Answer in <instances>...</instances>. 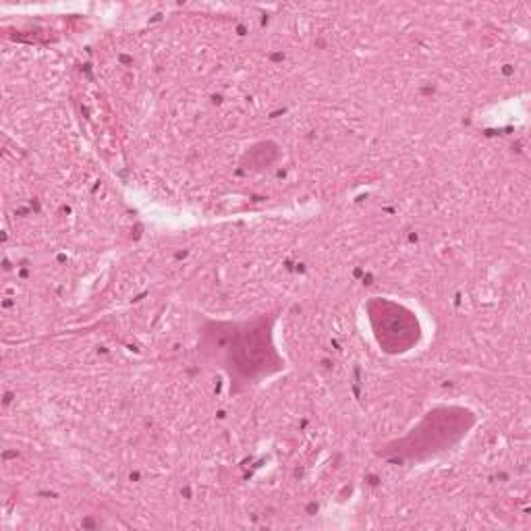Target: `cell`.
<instances>
[{
	"label": "cell",
	"mask_w": 531,
	"mask_h": 531,
	"mask_svg": "<svg viewBox=\"0 0 531 531\" xmlns=\"http://www.w3.org/2000/svg\"><path fill=\"white\" fill-rule=\"evenodd\" d=\"M374 322L380 343H384L388 349L403 351L407 345H411L417 337V326L405 314L401 307L395 305H380V312H374Z\"/></svg>",
	"instance_id": "6da1fadb"
},
{
	"label": "cell",
	"mask_w": 531,
	"mask_h": 531,
	"mask_svg": "<svg viewBox=\"0 0 531 531\" xmlns=\"http://www.w3.org/2000/svg\"><path fill=\"white\" fill-rule=\"evenodd\" d=\"M270 357V345L264 330H247L239 343V363L247 372L264 370Z\"/></svg>",
	"instance_id": "7a4b0ae2"
}]
</instances>
